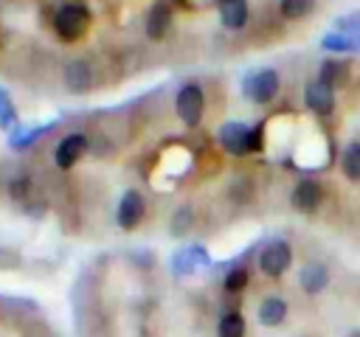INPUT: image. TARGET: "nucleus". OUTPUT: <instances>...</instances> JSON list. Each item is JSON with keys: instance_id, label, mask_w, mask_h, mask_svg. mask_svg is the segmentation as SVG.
<instances>
[{"instance_id": "19", "label": "nucleus", "mask_w": 360, "mask_h": 337, "mask_svg": "<svg viewBox=\"0 0 360 337\" xmlns=\"http://www.w3.org/2000/svg\"><path fill=\"white\" fill-rule=\"evenodd\" d=\"M248 281H250V272L239 264V267H231V270L225 272L222 286H225V292H242V289L248 286Z\"/></svg>"}, {"instance_id": "22", "label": "nucleus", "mask_w": 360, "mask_h": 337, "mask_svg": "<svg viewBox=\"0 0 360 337\" xmlns=\"http://www.w3.org/2000/svg\"><path fill=\"white\" fill-rule=\"evenodd\" d=\"M191 222H194V211H191L188 205H183V208H180V211L172 216V233H174V236H183V233H188Z\"/></svg>"}, {"instance_id": "4", "label": "nucleus", "mask_w": 360, "mask_h": 337, "mask_svg": "<svg viewBox=\"0 0 360 337\" xmlns=\"http://www.w3.org/2000/svg\"><path fill=\"white\" fill-rule=\"evenodd\" d=\"M174 110H177V115H180V121H183L186 126H197L200 118H202V110H205L202 87H200V84H183L180 93H177Z\"/></svg>"}, {"instance_id": "15", "label": "nucleus", "mask_w": 360, "mask_h": 337, "mask_svg": "<svg viewBox=\"0 0 360 337\" xmlns=\"http://www.w3.org/2000/svg\"><path fill=\"white\" fill-rule=\"evenodd\" d=\"M219 20L225 28H245L248 22V0H219Z\"/></svg>"}, {"instance_id": "25", "label": "nucleus", "mask_w": 360, "mask_h": 337, "mask_svg": "<svg viewBox=\"0 0 360 337\" xmlns=\"http://www.w3.org/2000/svg\"><path fill=\"white\" fill-rule=\"evenodd\" d=\"M8 191H11V197H25V177H17L11 185H8Z\"/></svg>"}, {"instance_id": "13", "label": "nucleus", "mask_w": 360, "mask_h": 337, "mask_svg": "<svg viewBox=\"0 0 360 337\" xmlns=\"http://www.w3.org/2000/svg\"><path fill=\"white\" fill-rule=\"evenodd\" d=\"M298 284H301V289L307 295H321L326 289V284H329V270L323 264H318V261L304 264L301 272H298Z\"/></svg>"}, {"instance_id": "21", "label": "nucleus", "mask_w": 360, "mask_h": 337, "mask_svg": "<svg viewBox=\"0 0 360 337\" xmlns=\"http://www.w3.org/2000/svg\"><path fill=\"white\" fill-rule=\"evenodd\" d=\"M343 79H346V67H343L340 62H323V65H321V79H318V81H323L326 87L335 90Z\"/></svg>"}, {"instance_id": "1", "label": "nucleus", "mask_w": 360, "mask_h": 337, "mask_svg": "<svg viewBox=\"0 0 360 337\" xmlns=\"http://www.w3.org/2000/svg\"><path fill=\"white\" fill-rule=\"evenodd\" d=\"M53 28H56V34L65 39V42H76V39H82L84 34H87V28H90V14H87V8L84 6H62L59 11H56V17H53Z\"/></svg>"}, {"instance_id": "8", "label": "nucleus", "mask_w": 360, "mask_h": 337, "mask_svg": "<svg viewBox=\"0 0 360 337\" xmlns=\"http://www.w3.org/2000/svg\"><path fill=\"white\" fill-rule=\"evenodd\" d=\"M290 202H292L295 211H301V213H312V211H318L321 202H323V185L315 183V180H301V183L292 188Z\"/></svg>"}, {"instance_id": "3", "label": "nucleus", "mask_w": 360, "mask_h": 337, "mask_svg": "<svg viewBox=\"0 0 360 337\" xmlns=\"http://www.w3.org/2000/svg\"><path fill=\"white\" fill-rule=\"evenodd\" d=\"M276 93H278V73L273 67L248 73V79H245V95L253 104H267V101L276 98Z\"/></svg>"}, {"instance_id": "5", "label": "nucleus", "mask_w": 360, "mask_h": 337, "mask_svg": "<svg viewBox=\"0 0 360 337\" xmlns=\"http://www.w3.org/2000/svg\"><path fill=\"white\" fill-rule=\"evenodd\" d=\"M143 213H146L143 197H141L135 188L124 191L121 199H118V208H115V222H118V227H121V230H135V227L141 225Z\"/></svg>"}, {"instance_id": "2", "label": "nucleus", "mask_w": 360, "mask_h": 337, "mask_svg": "<svg viewBox=\"0 0 360 337\" xmlns=\"http://www.w3.org/2000/svg\"><path fill=\"white\" fill-rule=\"evenodd\" d=\"M292 264V247L284 239H276L270 244H264V250L259 253V270L267 278H281Z\"/></svg>"}, {"instance_id": "16", "label": "nucleus", "mask_w": 360, "mask_h": 337, "mask_svg": "<svg viewBox=\"0 0 360 337\" xmlns=\"http://www.w3.org/2000/svg\"><path fill=\"white\" fill-rule=\"evenodd\" d=\"M245 331H248V323L239 309L222 312V317L217 323V337H245Z\"/></svg>"}, {"instance_id": "24", "label": "nucleus", "mask_w": 360, "mask_h": 337, "mask_svg": "<svg viewBox=\"0 0 360 337\" xmlns=\"http://www.w3.org/2000/svg\"><path fill=\"white\" fill-rule=\"evenodd\" d=\"M264 149V126H253L248 138V152H262Z\"/></svg>"}, {"instance_id": "11", "label": "nucleus", "mask_w": 360, "mask_h": 337, "mask_svg": "<svg viewBox=\"0 0 360 337\" xmlns=\"http://www.w3.org/2000/svg\"><path fill=\"white\" fill-rule=\"evenodd\" d=\"M304 101L315 115H329L335 110V90L326 87L323 81H312L304 93Z\"/></svg>"}, {"instance_id": "12", "label": "nucleus", "mask_w": 360, "mask_h": 337, "mask_svg": "<svg viewBox=\"0 0 360 337\" xmlns=\"http://www.w3.org/2000/svg\"><path fill=\"white\" fill-rule=\"evenodd\" d=\"M93 84V70L84 59H73L65 65V87L70 93H87Z\"/></svg>"}, {"instance_id": "17", "label": "nucleus", "mask_w": 360, "mask_h": 337, "mask_svg": "<svg viewBox=\"0 0 360 337\" xmlns=\"http://www.w3.org/2000/svg\"><path fill=\"white\" fill-rule=\"evenodd\" d=\"M53 126H56V121L42 124V126H37V129H22V132H17V135H8V146H14V149H25V146H31L34 140H39L45 132H51Z\"/></svg>"}, {"instance_id": "9", "label": "nucleus", "mask_w": 360, "mask_h": 337, "mask_svg": "<svg viewBox=\"0 0 360 337\" xmlns=\"http://www.w3.org/2000/svg\"><path fill=\"white\" fill-rule=\"evenodd\" d=\"M219 143H222V149L228 152V154H245L248 152V138H250V129L242 124V121H228V124H222L219 126Z\"/></svg>"}, {"instance_id": "7", "label": "nucleus", "mask_w": 360, "mask_h": 337, "mask_svg": "<svg viewBox=\"0 0 360 337\" xmlns=\"http://www.w3.org/2000/svg\"><path fill=\"white\" fill-rule=\"evenodd\" d=\"M200 267H211V256L205 253L202 244H191V247H183L180 253H174L172 258V272L177 278H186V275H194Z\"/></svg>"}, {"instance_id": "23", "label": "nucleus", "mask_w": 360, "mask_h": 337, "mask_svg": "<svg viewBox=\"0 0 360 337\" xmlns=\"http://www.w3.org/2000/svg\"><path fill=\"white\" fill-rule=\"evenodd\" d=\"M14 124V107H11V98L6 90H0V126L3 129H11Z\"/></svg>"}, {"instance_id": "6", "label": "nucleus", "mask_w": 360, "mask_h": 337, "mask_svg": "<svg viewBox=\"0 0 360 337\" xmlns=\"http://www.w3.org/2000/svg\"><path fill=\"white\" fill-rule=\"evenodd\" d=\"M84 149H87V135H82V132H70V135H65L59 143H56V149H53V163H56V168H73L76 163H79V157L84 154Z\"/></svg>"}, {"instance_id": "18", "label": "nucleus", "mask_w": 360, "mask_h": 337, "mask_svg": "<svg viewBox=\"0 0 360 337\" xmlns=\"http://www.w3.org/2000/svg\"><path fill=\"white\" fill-rule=\"evenodd\" d=\"M340 168L349 180H360V143H349L340 154Z\"/></svg>"}, {"instance_id": "20", "label": "nucleus", "mask_w": 360, "mask_h": 337, "mask_svg": "<svg viewBox=\"0 0 360 337\" xmlns=\"http://www.w3.org/2000/svg\"><path fill=\"white\" fill-rule=\"evenodd\" d=\"M312 8H315V0H281L278 3L281 17H287V20H298V17L309 14Z\"/></svg>"}, {"instance_id": "10", "label": "nucleus", "mask_w": 360, "mask_h": 337, "mask_svg": "<svg viewBox=\"0 0 360 337\" xmlns=\"http://www.w3.org/2000/svg\"><path fill=\"white\" fill-rule=\"evenodd\" d=\"M287 312H290L287 300L278 298V295H270V298H264V300L259 303L256 317H259L262 326H267V329H278V326L287 320Z\"/></svg>"}, {"instance_id": "26", "label": "nucleus", "mask_w": 360, "mask_h": 337, "mask_svg": "<svg viewBox=\"0 0 360 337\" xmlns=\"http://www.w3.org/2000/svg\"><path fill=\"white\" fill-rule=\"evenodd\" d=\"M346 337H360V329H354V331H349Z\"/></svg>"}, {"instance_id": "14", "label": "nucleus", "mask_w": 360, "mask_h": 337, "mask_svg": "<svg viewBox=\"0 0 360 337\" xmlns=\"http://www.w3.org/2000/svg\"><path fill=\"white\" fill-rule=\"evenodd\" d=\"M169 22H172V11L166 0H158L146 17V37L149 39H163L169 34Z\"/></svg>"}]
</instances>
